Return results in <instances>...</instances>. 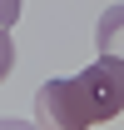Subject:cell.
Returning a JSON list of instances; mask_svg holds the SVG:
<instances>
[{
	"mask_svg": "<svg viewBox=\"0 0 124 130\" xmlns=\"http://www.w3.org/2000/svg\"><path fill=\"white\" fill-rule=\"evenodd\" d=\"M124 110V60L99 55L75 80H45L35 90V120L50 130H84Z\"/></svg>",
	"mask_w": 124,
	"mask_h": 130,
	"instance_id": "cell-1",
	"label": "cell"
},
{
	"mask_svg": "<svg viewBox=\"0 0 124 130\" xmlns=\"http://www.w3.org/2000/svg\"><path fill=\"white\" fill-rule=\"evenodd\" d=\"M15 70V40H10V25H0V80Z\"/></svg>",
	"mask_w": 124,
	"mask_h": 130,
	"instance_id": "cell-3",
	"label": "cell"
},
{
	"mask_svg": "<svg viewBox=\"0 0 124 130\" xmlns=\"http://www.w3.org/2000/svg\"><path fill=\"white\" fill-rule=\"evenodd\" d=\"M20 20V0H0V25H15Z\"/></svg>",
	"mask_w": 124,
	"mask_h": 130,
	"instance_id": "cell-4",
	"label": "cell"
},
{
	"mask_svg": "<svg viewBox=\"0 0 124 130\" xmlns=\"http://www.w3.org/2000/svg\"><path fill=\"white\" fill-rule=\"evenodd\" d=\"M94 40H99V50H104V55L124 60V5H109L104 15H99V30H94Z\"/></svg>",
	"mask_w": 124,
	"mask_h": 130,
	"instance_id": "cell-2",
	"label": "cell"
}]
</instances>
